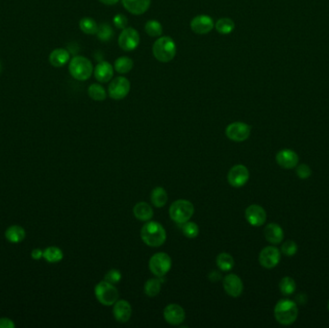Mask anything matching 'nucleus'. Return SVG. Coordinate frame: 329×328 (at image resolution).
I'll use <instances>...</instances> for the list:
<instances>
[{"mask_svg": "<svg viewBox=\"0 0 329 328\" xmlns=\"http://www.w3.org/2000/svg\"><path fill=\"white\" fill-rule=\"evenodd\" d=\"M297 289V284L296 281L290 277V276H285L279 282V290L281 291L283 296H291Z\"/></svg>", "mask_w": 329, "mask_h": 328, "instance_id": "nucleus-32", "label": "nucleus"}, {"mask_svg": "<svg viewBox=\"0 0 329 328\" xmlns=\"http://www.w3.org/2000/svg\"><path fill=\"white\" fill-rule=\"evenodd\" d=\"M70 61V54L65 48H56L49 55V63L55 67H62Z\"/></svg>", "mask_w": 329, "mask_h": 328, "instance_id": "nucleus-22", "label": "nucleus"}, {"mask_svg": "<svg viewBox=\"0 0 329 328\" xmlns=\"http://www.w3.org/2000/svg\"><path fill=\"white\" fill-rule=\"evenodd\" d=\"M215 28L222 35H229L235 29V22L229 18H222L215 23Z\"/></svg>", "mask_w": 329, "mask_h": 328, "instance_id": "nucleus-26", "label": "nucleus"}, {"mask_svg": "<svg viewBox=\"0 0 329 328\" xmlns=\"http://www.w3.org/2000/svg\"><path fill=\"white\" fill-rule=\"evenodd\" d=\"M195 207L192 202L186 199H178L174 201L169 207V213L170 218L178 224H184L191 220L194 215Z\"/></svg>", "mask_w": 329, "mask_h": 328, "instance_id": "nucleus-5", "label": "nucleus"}, {"mask_svg": "<svg viewBox=\"0 0 329 328\" xmlns=\"http://www.w3.org/2000/svg\"><path fill=\"white\" fill-rule=\"evenodd\" d=\"M297 176L301 179H307L312 175V169L306 164H301L296 167Z\"/></svg>", "mask_w": 329, "mask_h": 328, "instance_id": "nucleus-39", "label": "nucleus"}, {"mask_svg": "<svg viewBox=\"0 0 329 328\" xmlns=\"http://www.w3.org/2000/svg\"><path fill=\"white\" fill-rule=\"evenodd\" d=\"M15 324L9 319H0V327H14Z\"/></svg>", "mask_w": 329, "mask_h": 328, "instance_id": "nucleus-41", "label": "nucleus"}, {"mask_svg": "<svg viewBox=\"0 0 329 328\" xmlns=\"http://www.w3.org/2000/svg\"><path fill=\"white\" fill-rule=\"evenodd\" d=\"M161 285H162L161 277L148 280L144 284V294L150 298L156 297L160 293Z\"/></svg>", "mask_w": 329, "mask_h": 328, "instance_id": "nucleus-30", "label": "nucleus"}, {"mask_svg": "<svg viewBox=\"0 0 329 328\" xmlns=\"http://www.w3.org/2000/svg\"><path fill=\"white\" fill-rule=\"evenodd\" d=\"M176 44L172 38L169 36L160 37L155 41L152 47L154 58L160 63H169L176 55Z\"/></svg>", "mask_w": 329, "mask_h": 328, "instance_id": "nucleus-3", "label": "nucleus"}, {"mask_svg": "<svg viewBox=\"0 0 329 328\" xmlns=\"http://www.w3.org/2000/svg\"><path fill=\"white\" fill-rule=\"evenodd\" d=\"M95 79L100 83H107L112 80L114 76V66L107 61L98 63L94 69Z\"/></svg>", "mask_w": 329, "mask_h": 328, "instance_id": "nucleus-20", "label": "nucleus"}, {"mask_svg": "<svg viewBox=\"0 0 329 328\" xmlns=\"http://www.w3.org/2000/svg\"><path fill=\"white\" fill-rule=\"evenodd\" d=\"M123 7L132 15L141 16L150 9L151 0H122Z\"/></svg>", "mask_w": 329, "mask_h": 328, "instance_id": "nucleus-19", "label": "nucleus"}, {"mask_svg": "<svg viewBox=\"0 0 329 328\" xmlns=\"http://www.w3.org/2000/svg\"><path fill=\"white\" fill-rule=\"evenodd\" d=\"M1 70H2V66H1V63H0V72H1Z\"/></svg>", "mask_w": 329, "mask_h": 328, "instance_id": "nucleus-44", "label": "nucleus"}, {"mask_svg": "<svg viewBox=\"0 0 329 328\" xmlns=\"http://www.w3.org/2000/svg\"><path fill=\"white\" fill-rule=\"evenodd\" d=\"M191 29L198 35H206L215 27L213 19L208 15H198L191 21Z\"/></svg>", "mask_w": 329, "mask_h": 328, "instance_id": "nucleus-14", "label": "nucleus"}, {"mask_svg": "<svg viewBox=\"0 0 329 328\" xmlns=\"http://www.w3.org/2000/svg\"><path fill=\"white\" fill-rule=\"evenodd\" d=\"M89 96L95 101H103L107 97V93L100 84H92L88 88Z\"/></svg>", "mask_w": 329, "mask_h": 328, "instance_id": "nucleus-31", "label": "nucleus"}, {"mask_svg": "<svg viewBox=\"0 0 329 328\" xmlns=\"http://www.w3.org/2000/svg\"><path fill=\"white\" fill-rule=\"evenodd\" d=\"M133 66H134V62L129 57H120L114 63V69L121 75H126L130 72Z\"/></svg>", "mask_w": 329, "mask_h": 328, "instance_id": "nucleus-25", "label": "nucleus"}, {"mask_svg": "<svg viewBox=\"0 0 329 328\" xmlns=\"http://www.w3.org/2000/svg\"><path fill=\"white\" fill-rule=\"evenodd\" d=\"M275 160L278 166L282 169H296V167L299 165L300 157L294 150L285 149L278 151Z\"/></svg>", "mask_w": 329, "mask_h": 328, "instance_id": "nucleus-16", "label": "nucleus"}, {"mask_svg": "<svg viewBox=\"0 0 329 328\" xmlns=\"http://www.w3.org/2000/svg\"><path fill=\"white\" fill-rule=\"evenodd\" d=\"M130 89V81L126 77L119 76L111 80L108 87V94L114 100H122L128 95Z\"/></svg>", "mask_w": 329, "mask_h": 328, "instance_id": "nucleus-8", "label": "nucleus"}, {"mask_svg": "<svg viewBox=\"0 0 329 328\" xmlns=\"http://www.w3.org/2000/svg\"><path fill=\"white\" fill-rule=\"evenodd\" d=\"M327 309H328L329 311V300H328V303H327Z\"/></svg>", "mask_w": 329, "mask_h": 328, "instance_id": "nucleus-45", "label": "nucleus"}, {"mask_svg": "<svg viewBox=\"0 0 329 328\" xmlns=\"http://www.w3.org/2000/svg\"><path fill=\"white\" fill-rule=\"evenodd\" d=\"M104 280L109 282V283H111L113 285H116V284L120 283L122 280V272H120L119 270H116V269L110 270L109 272L106 273V275L104 277Z\"/></svg>", "mask_w": 329, "mask_h": 328, "instance_id": "nucleus-38", "label": "nucleus"}, {"mask_svg": "<svg viewBox=\"0 0 329 328\" xmlns=\"http://www.w3.org/2000/svg\"><path fill=\"white\" fill-rule=\"evenodd\" d=\"M127 23H128V19L123 14H118L114 17L113 24L116 28L123 30L126 28Z\"/></svg>", "mask_w": 329, "mask_h": 328, "instance_id": "nucleus-40", "label": "nucleus"}, {"mask_svg": "<svg viewBox=\"0 0 329 328\" xmlns=\"http://www.w3.org/2000/svg\"><path fill=\"white\" fill-rule=\"evenodd\" d=\"M149 267L155 276L162 278L170 271L171 259L168 254L158 252L151 257Z\"/></svg>", "mask_w": 329, "mask_h": 328, "instance_id": "nucleus-7", "label": "nucleus"}, {"mask_svg": "<svg viewBox=\"0 0 329 328\" xmlns=\"http://www.w3.org/2000/svg\"><path fill=\"white\" fill-rule=\"evenodd\" d=\"M151 199L152 204L157 208H162L167 204L168 194L164 188H154L151 192Z\"/></svg>", "mask_w": 329, "mask_h": 328, "instance_id": "nucleus-24", "label": "nucleus"}, {"mask_svg": "<svg viewBox=\"0 0 329 328\" xmlns=\"http://www.w3.org/2000/svg\"><path fill=\"white\" fill-rule=\"evenodd\" d=\"M96 36L100 42L107 43L114 37V30L112 26H110L108 23H102L98 26Z\"/></svg>", "mask_w": 329, "mask_h": 328, "instance_id": "nucleus-35", "label": "nucleus"}, {"mask_svg": "<svg viewBox=\"0 0 329 328\" xmlns=\"http://www.w3.org/2000/svg\"><path fill=\"white\" fill-rule=\"evenodd\" d=\"M216 266L220 270L223 272H228L231 271L234 267V259L230 254L223 252L216 256Z\"/></svg>", "mask_w": 329, "mask_h": 328, "instance_id": "nucleus-28", "label": "nucleus"}, {"mask_svg": "<svg viewBox=\"0 0 329 328\" xmlns=\"http://www.w3.org/2000/svg\"><path fill=\"white\" fill-rule=\"evenodd\" d=\"M79 28L87 35H96L98 25L94 19L85 17L79 21Z\"/></svg>", "mask_w": 329, "mask_h": 328, "instance_id": "nucleus-29", "label": "nucleus"}, {"mask_svg": "<svg viewBox=\"0 0 329 328\" xmlns=\"http://www.w3.org/2000/svg\"><path fill=\"white\" fill-rule=\"evenodd\" d=\"M63 252L60 248L56 246H50L47 247V249L44 251L43 257L47 260V262L57 263L60 262L63 259Z\"/></svg>", "mask_w": 329, "mask_h": 328, "instance_id": "nucleus-34", "label": "nucleus"}, {"mask_svg": "<svg viewBox=\"0 0 329 328\" xmlns=\"http://www.w3.org/2000/svg\"><path fill=\"white\" fill-rule=\"evenodd\" d=\"M280 259H281L280 250L273 245L264 247L259 254V263L267 270L274 269L280 262Z\"/></svg>", "mask_w": 329, "mask_h": 328, "instance_id": "nucleus-11", "label": "nucleus"}, {"mask_svg": "<svg viewBox=\"0 0 329 328\" xmlns=\"http://www.w3.org/2000/svg\"><path fill=\"white\" fill-rule=\"evenodd\" d=\"M249 179V171L244 165H236L232 167L228 174V183L234 188H241L245 186Z\"/></svg>", "mask_w": 329, "mask_h": 328, "instance_id": "nucleus-12", "label": "nucleus"}, {"mask_svg": "<svg viewBox=\"0 0 329 328\" xmlns=\"http://www.w3.org/2000/svg\"><path fill=\"white\" fill-rule=\"evenodd\" d=\"M144 31L151 37L158 38L163 34V26L158 20L151 19L145 23Z\"/></svg>", "mask_w": 329, "mask_h": 328, "instance_id": "nucleus-33", "label": "nucleus"}, {"mask_svg": "<svg viewBox=\"0 0 329 328\" xmlns=\"http://www.w3.org/2000/svg\"><path fill=\"white\" fill-rule=\"evenodd\" d=\"M245 216L247 223L255 227L262 226L267 221V213L265 209L257 204L247 207L245 209Z\"/></svg>", "mask_w": 329, "mask_h": 328, "instance_id": "nucleus-15", "label": "nucleus"}, {"mask_svg": "<svg viewBox=\"0 0 329 328\" xmlns=\"http://www.w3.org/2000/svg\"><path fill=\"white\" fill-rule=\"evenodd\" d=\"M100 3H102L104 5L107 6H112V5H116L120 0H98Z\"/></svg>", "mask_w": 329, "mask_h": 328, "instance_id": "nucleus-43", "label": "nucleus"}, {"mask_svg": "<svg viewBox=\"0 0 329 328\" xmlns=\"http://www.w3.org/2000/svg\"><path fill=\"white\" fill-rule=\"evenodd\" d=\"M142 242L151 247H158L166 242L167 232L165 228L156 222H148L141 230Z\"/></svg>", "mask_w": 329, "mask_h": 328, "instance_id": "nucleus-2", "label": "nucleus"}, {"mask_svg": "<svg viewBox=\"0 0 329 328\" xmlns=\"http://www.w3.org/2000/svg\"><path fill=\"white\" fill-rule=\"evenodd\" d=\"M299 246L296 242L294 241H286L283 243L281 245V252L286 256H294L295 254L298 252Z\"/></svg>", "mask_w": 329, "mask_h": 328, "instance_id": "nucleus-37", "label": "nucleus"}, {"mask_svg": "<svg viewBox=\"0 0 329 328\" xmlns=\"http://www.w3.org/2000/svg\"><path fill=\"white\" fill-rule=\"evenodd\" d=\"M273 314L278 323L282 325H291L298 319L299 307L295 301L283 299L275 304Z\"/></svg>", "mask_w": 329, "mask_h": 328, "instance_id": "nucleus-1", "label": "nucleus"}, {"mask_svg": "<svg viewBox=\"0 0 329 328\" xmlns=\"http://www.w3.org/2000/svg\"><path fill=\"white\" fill-rule=\"evenodd\" d=\"M223 285L226 294L232 298H239L244 291L243 281L235 273H230L225 276Z\"/></svg>", "mask_w": 329, "mask_h": 328, "instance_id": "nucleus-13", "label": "nucleus"}, {"mask_svg": "<svg viewBox=\"0 0 329 328\" xmlns=\"http://www.w3.org/2000/svg\"><path fill=\"white\" fill-rule=\"evenodd\" d=\"M181 230L182 233L184 234L185 237L190 238V239H194L197 238L199 233V228L198 225L193 222H186L184 224H181Z\"/></svg>", "mask_w": 329, "mask_h": 328, "instance_id": "nucleus-36", "label": "nucleus"}, {"mask_svg": "<svg viewBox=\"0 0 329 328\" xmlns=\"http://www.w3.org/2000/svg\"><path fill=\"white\" fill-rule=\"evenodd\" d=\"M164 318L169 324L179 325L185 319V311L178 304H169L164 309Z\"/></svg>", "mask_w": 329, "mask_h": 328, "instance_id": "nucleus-17", "label": "nucleus"}, {"mask_svg": "<svg viewBox=\"0 0 329 328\" xmlns=\"http://www.w3.org/2000/svg\"><path fill=\"white\" fill-rule=\"evenodd\" d=\"M44 255V251H42L41 249H34L32 251V257L35 259V260H39L41 257H43Z\"/></svg>", "mask_w": 329, "mask_h": 328, "instance_id": "nucleus-42", "label": "nucleus"}, {"mask_svg": "<svg viewBox=\"0 0 329 328\" xmlns=\"http://www.w3.org/2000/svg\"><path fill=\"white\" fill-rule=\"evenodd\" d=\"M94 295L96 300L105 306L114 305L119 300V291L115 285L105 280L95 286Z\"/></svg>", "mask_w": 329, "mask_h": 328, "instance_id": "nucleus-6", "label": "nucleus"}, {"mask_svg": "<svg viewBox=\"0 0 329 328\" xmlns=\"http://www.w3.org/2000/svg\"><path fill=\"white\" fill-rule=\"evenodd\" d=\"M68 71L78 81L88 80L94 72L93 63L84 56H75L68 64Z\"/></svg>", "mask_w": 329, "mask_h": 328, "instance_id": "nucleus-4", "label": "nucleus"}, {"mask_svg": "<svg viewBox=\"0 0 329 328\" xmlns=\"http://www.w3.org/2000/svg\"><path fill=\"white\" fill-rule=\"evenodd\" d=\"M5 236H6V239L11 243L17 244L24 239L25 231L22 227L18 226V225H14L7 229Z\"/></svg>", "mask_w": 329, "mask_h": 328, "instance_id": "nucleus-27", "label": "nucleus"}, {"mask_svg": "<svg viewBox=\"0 0 329 328\" xmlns=\"http://www.w3.org/2000/svg\"><path fill=\"white\" fill-rule=\"evenodd\" d=\"M113 314L119 322H127L132 316V307L126 300H118L114 304Z\"/></svg>", "mask_w": 329, "mask_h": 328, "instance_id": "nucleus-18", "label": "nucleus"}, {"mask_svg": "<svg viewBox=\"0 0 329 328\" xmlns=\"http://www.w3.org/2000/svg\"><path fill=\"white\" fill-rule=\"evenodd\" d=\"M133 214L141 222H150L153 217V209L147 202H139L133 208Z\"/></svg>", "mask_w": 329, "mask_h": 328, "instance_id": "nucleus-23", "label": "nucleus"}, {"mask_svg": "<svg viewBox=\"0 0 329 328\" xmlns=\"http://www.w3.org/2000/svg\"><path fill=\"white\" fill-rule=\"evenodd\" d=\"M264 235L266 240L272 244H278L282 243L284 239V231L282 227L277 224H269L265 227Z\"/></svg>", "mask_w": 329, "mask_h": 328, "instance_id": "nucleus-21", "label": "nucleus"}, {"mask_svg": "<svg viewBox=\"0 0 329 328\" xmlns=\"http://www.w3.org/2000/svg\"><path fill=\"white\" fill-rule=\"evenodd\" d=\"M119 46L124 51H133L139 47L141 38L139 32L135 28L126 27L123 29L119 36Z\"/></svg>", "mask_w": 329, "mask_h": 328, "instance_id": "nucleus-10", "label": "nucleus"}, {"mask_svg": "<svg viewBox=\"0 0 329 328\" xmlns=\"http://www.w3.org/2000/svg\"><path fill=\"white\" fill-rule=\"evenodd\" d=\"M251 133V127L247 123L235 122L230 123L226 129V137L231 141L241 142L249 138Z\"/></svg>", "mask_w": 329, "mask_h": 328, "instance_id": "nucleus-9", "label": "nucleus"}]
</instances>
